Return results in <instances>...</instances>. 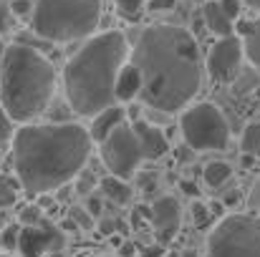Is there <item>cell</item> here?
Returning <instances> with one entry per match:
<instances>
[{"label":"cell","instance_id":"6da1fadb","mask_svg":"<svg viewBox=\"0 0 260 257\" xmlns=\"http://www.w3.org/2000/svg\"><path fill=\"white\" fill-rule=\"evenodd\" d=\"M142 79L139 98L154 108L174 114L192 103L202 86V61L189 30L159 23L142 30L132 61Z\"/></svg>","mask_w":260,"mask_h":257},{"label":"cell","instance_id":"7a4b0ae2","mask_svg":"<svg viewBox=\"0 0 260 257\" xmlns=\"http://www.w3.org/2000/svg\"><path fill=\"white\" fill-rule=\"evenodd\" d=\"M13 169L23 192L51 194L86 167L91 136L81 124H23L13 131Z\"/></svg>","mask_w":260,"mask_h":257},{"label":"cell","instance_id":"3957f363","mask_svg":"<svg viewBox=\"0 0 260 257\" xmlns=\"http://www.w3.org/2000/svg\"><path fill=\"white\" fill-rule=\"evenodd\" d=\"M129 61V41L121 30H104L76 51L63 68V91L79 116H96L114 106V84Z\"/></svg>","mask_w":260,"mask_h":257},{"label":"cell","instance_id":"277c9868","mask_svg":"<svg viewBox=\"0 0 260 257\" xmlns=\"http://www.w3.org/2000/svg\"><path fill=\"white\" fill-rule=\"evenodd\" d=\"M56 66L33 46H5L0 71V106L10 121L30 124L56 93Z\"/></svg>","mask_w":260,"mask_h":257},{"label":"cell","instance_id":"5b68a950","mask_svg":"<svg viewBox=\"0 0 260 257\" xmlns=\"http://www.w3.org/2000/svg\"><path fill=\"white\" fill-rule=\"evenodd\" d=\"M101 20V0H36L30 30L48 43L91 38Z\"/></svg>","mask_w":260,"mask_h":257},{"label":"cell","instance_id":"8992f818","mask_svg":"<svg viewBox=\"0 0 260 257\" xmlns=\"http://www.w3.org/2000/svg\"><path fill=\"white\" fill-rule=\"evenodd\" d=\"M205 257H260V214L238 212L222 217L207 237Z\"/></svg>","mask_w":260,"mask_h":257},{"label":"cell","instance_id":"52a82bcc","mask_svg":"<svg viewBox=\"0 0 260 257\" xmlns=\"http://www.w3.org/2000/svg\"><path fill=\"white\" fill-rule=\"evenodd\" d=\"M182 136L194 152H222L230 144V126L215 103H189L182 114Z\"/></svg>","mask_w":260,"mask_h":257},{"label":"cell","instance_id":"ba28073f","mask_svg":"<svg viewBox=\"0 0 260 257\" xmlns=\"http://www.w3.org/2000/svg\"><path fill=\"white\" fill-rule=\"evenodd\" d=\"M101 159H104V167L109 169L111 176L116 179H126L132 176L134 171L139 169V164L144 162L142 159V152H139V144H137V136L132 131V126L124 121L119 124L101 144Z\"/></svg>","mask_w":260,"mask_h":257},{"label":"cell","instance_id":"9c48e42d","mask_svg":"<svg viewBox=\"0 0 260 257\" xmlns=\"http://www.w3.org/2000/svg\"><path fill=\"white\" fill-rule=\"evenodd\" d=\"M243 58H245V53H243V41H240V35L220 38V41H215L212 48L207 51V74H210L215 81L225 84V81H230V79L238 74Z\"/></svg>","mask_w":260,"mask_h":257},{"label":"cell","instance_id":"30bf717a","mask_svg":"<svg viewBox=\"0 0 260 257\" xmlns=\"http://www.w3.org/2000/svg\"><path fill=\"white\" fill-rule=\"evenodd\" d=\"M63 245V235L56 227H20L18 232V252L23 257H43L46 252H58Z\"/></svg>","mask_w":260,"mask_h":257},{"label":"cell","instance_id":"8fae6325","mask_svg":"<svg viewBox=\"0 0 260 257\" xmlns=\"http://www.w3.org/2000/svg\"><path fill=\"white\" fill-rule=\"evenodd\" d=\"M134 136H137V144H139V152H142V159H159L170 152V141L165 136L162 129L142 121V119H134V124H129Z\"/></svg>","mask_w":260,"mask_h":257},{"label":"cell","instance_id":"7c38bea8","mask_svg":"<svg viewBox=\"0 0 260 257\" xmlns=\"http://www.w3.org/2000/svg\"><path fill=\"white\" fill-rule=\"evenodd\" d=\"M179 217H182V209H179V202L174 197H162V199H157L149 207V222L162 235V240L172 237L174 232H177Z\"/></svg>","mask_w":260,"mask_h":257},{"label":"cell","instance_id":"4fadbf2b","mask_svg":"<svg viewBox=\"0 0 260 257\" xmlns=\"http://www.w3.org/2000/svg\"><path fill=\"white\" fill-rule=\"evenodd\" d=\"M126 121V111L121 108V106H109V108H104L101 114H96L93 119H91V129H86L88 136H91V141H96V144H101L119 124H124Z\"/></svg>","mask_w":260,"mask_h":257},{"label":"cell","instance_id":"5bb4252c","mask_svg":"<svg viewBox=\"0 0 260 257\" xmlns=\"http://www.w3.org/2000/svg\"><path fill=\"white\" fill-rule=\"evenodd\" d=\"M139 91H142V79H139V71L126 61L116 76V84H114V101H134L139 98Z\"/></svg>","mask_w":260,"mask_h":257},{"label":"cell","instance_id":"9a60e30c","mask_svg":"<svg viewBox=\"0 0 260 257\" xmlns=\"http://www.w3.org/2000/svg\"><path fill=\"white\" fill-rule=\"evenodd\" d=\"M202 23H205V28H207L210 33H215V35H220V38L233 35V20L222 13V8H220L215 0L205 3V8H202Z\"/></svg>","mask_w":260,"mask_h":257},{"label":"cell","instance_id":"2e32d148","mask_svg":"<svg viewBox=\"0 0 260 257\" xmlns=\"http://www.w3.org/2000/svg\"><path fill=\"white\" fill-rule=\"evenodd\" d=\"M240 41H243V53L245 58L260 71V18L255 23H243L240 25Z\"/></svg>","mask_w":260,"mask_h":257},{"label":"cell","instance_id":"e0dca14e","mask_svg":"<svg viewBox=\"0 0 260 257\" xmlns=\"http://www.w3.org/2000/svg\"><path fill=\"white\" fill-rule=\"evenodd\" d=\"M99 187H101V194L106 197V199H111V202H116V204H129L132 202V187L124 181V179H116V176H104L101 181H99Z\"/></svg>","mask_w":260,"mask_h":257},{"label":"cell","instance_id":"ac0fdd59","mask_svg":"<svg viewBox=\"0 0 260 257\" xmlns=\"http://www.w3.org/2000/svg\"><path fill=\"white\" fill-rule=\"evenodd\" d=\"M202 176H205V184L210 187V189H220L228 179H230V167L225 164V162H210L205 171H202Z\"/></svg>","mask_w":260,"mask_h":257},{"label":"cell","instance_id":"d6986e66","mask_svg":"<svg viewBox=\"0 0 260 257\" xmlns=\"http://www.w3.org/2000/svg\"><path fill=\"white\" fill-rule=\"evenodd\" d=\"M18 194H20V184L15 176L10 174H0V209H8L18 202Z\"/></svg>","mask_w":260,"mask_h":257},{"label":"cell","instance_id":"ffe728a7","mask_svg":"<svg viewBox=\"0 0 260 257\" xmlns=\"http://www.w3.org/2000/svg\"><path fill=\"white\" fill-rule=\"evenodd\" d=\"M240 146L248 157L253 159H260V124H250L245 126L243 131V139H240Z\"/></svg>","mask_w":260,"mask_h":257},{"label":"cell","instance_id":"44dd1931","mask_svg":"<svg viewBox=\"0 0 260 257\" xmlns=\"http://www.w3.org/2000/svg\"><path fill=\"white\" fill-rule=\"evenodd\" d=\"M114 5H116V10H119L126 20H137L139 13L144 10L147 0H114Z\"/></svg>","mask_w":260,"mask_h":257},{"label":"cell","instance_id":"7402d4cb","mask_svg":"<svg viewBox=\"0 0 260 257\" xmlns=\"http://www.w3.org/2000/svg\"><path fill=\"white\" fill-rule=\"evenodd\" d=\"M18 219H20V225H23V227H36V225H41V222H43V209H41L38 204H28V207H23V209H20Z\"/></svg>","mask_w":260,"mask_h":257},{"label":"cell","instance_id":"603a6c76","mask_svg":"<svg viewBox=\"0 0 260 257\" xmlns=\"http://www.w3.org/2000/svg\"><path fill=\"white\" fill-rule=\"evenodd\" d=\"M18 232H20L18 225H8L0 232V250H15L18 247Z\"/></svg>","mask_w":260,"mask_h":257},{"label":"cell","instance_id":"cb8c5ba5","mask_svg":"<svg viewBox=\"0 0 260 257\" xmlns=\"http://www.w3.org/2000/svg\"><path fill=\"white\" fill-rule=\"evenodd\" d=\"M71 222L76 227H81V230H91L93 227V217L88 214L86 209H81V207H74L71 209Z\"/></svg>","mask_w":260,"mask_h":257},{"label":"cell","instance_id":"d4e9b609","mask_svg":"<svg viewBox=\"0 0 260 257\" xmlns=\"http://www.w3.org/2000/svg\"><path fill=\"white\" fill-rule=\"evenodd\" d=\"M8 10H10V15H18V18H30L33 0H10Z\"/></svg>","mask_w":260,"mask_h":257},{"label":"cell","instance_id":"484cf974","mask_svg":"<svg viewBox=\"0 0 260 257\" xmlns=\"http://www.w3.org/2000/svg\"><path fill=\"white\" fill-rule=\"evenodd\" d=\"M217 5L222 8V13H225L230 20H238L240 13H243V0H217Z\"/></svg>","mask_w":260,"mask_h":257},{"label":"cell","instance_id":"4316f807","mask_svg":"<svg viewBox=\"0 0 260 257\" xmlns=\"http://www.w3.org/2000/svg\"><path fill=\"white\" fill-rule=\"evenodd\" d=\"M13 139V121H10V116L5 114V108L0 106V144H5V141H10Z\"/></svg>","mask_w":260,"mask_h":257},{"label":"cell","instance_id":"83f0119b","mask_svg":"<svg viewBox=\"0 0 260 257\" xmlns=\"http://www.w3.org/2000/svg\"><path fill=\"white\" fill-rule=\"evenodd\" d=\"M192 217H194V225H197V227H205L207 219H210V212H207V207H205L202 202H194V204H192Z\"/></svg>","mask_w":260,"mask_h":257},{"label":"cell","instance_id":"f1b7e54d","mask_svg":"<svg viewBox=\"0 0 260 257\" xmlns=\"http://www.w3.org/2000/svg\"><path fill=\"white\" fill-rule=\"evenodd\" d=\"M101 209H104L101 199H99V197L91 192V194H88V199H86V212L91 214V217H99V214H101Z\"/></svg>","mask_w":260,"mask_h":257},{"label":"cell","instance_id":"f546056e","mask_svg":"<svg viewBox=\"0 0 260 257\" xmlns=\"http://www.w3.org/2000/svg\"><path fill=\"white\" fill-rule=\"evenodd\" d=\"M174 0H149V10L152 13H162V10H172Z\"/></svg>","mask_w":260,"mask_h":257},{"label":"cell","instance_id":"4dcf8cb0","mask_svg":"<svg viewBox=\"0 0 260 257\" xmlns=\"http://www.w3.org/2000/svg\"><path fill=\"white\" fill-rule=\"evenodd\" d=\"M250 207H253L255 214H260V179L255 181V187L250 189Z\"/></svg>","mask_w":260,"mask_h":257},{"label":"cell","instance_id":"1f68e13d","mask_svg":"<svg viewBox=\"0 0 260 257\" xmlns=\"http://www.w3.org/2000/svg\"><path fill=\"white\" fill-rule=\"evenodd\" d=\"M10 28V10L8 5H0V33H5Z\"/></svg>","mask_w":260,"mask_h":257},{"label":"cell","instance_id":"d6a6232c","mask_svg":"<svg viewBox=\"0 0 260 257\" xmlns=\"http://www.w3.org/2000/svg\"><path fill=\"white\" fill-rule=\"evenodd\" d=\"M134 255H137L134 242H121V245H119V257H134Z\"/></svg>","mask_w":260,"mask_h":257},{"label":"cell","instance_id":"836d02e7","mask_svg":"<svg viewBox=\"0 0 260 257\" xmlns=\"http://www.w3.org/2000/svg\"><path fill=\"white\" fill-rule=\"evenodd\" d=\"M91 189H93V176H84L79 181V192L81 194H91Z\"/></svg>","mask_w":260,"mask_h":257},{"label":"cell","instance_id":"e575fe53","mask_svg":"<svg viewBox=\"0 0 260 257\" xmlns=\"http://www.w3.org/2000/svg\"><path fill=\"white\" fill-rule=\"evenodd\" d=\"M179 187H182V192H184V194H189V197H200V189H197V184H192V181H182Z\"/></svg>","mask_w":260,"mask_h":257},{"label":"cell","instance_id":"d590c367","mask_svg":"<svg viewBox=\"0 0 260 257\" xmlns=\"http://www.w3.org/2000/svg\"><path fill=\"white\" fill-rule=\"evenodd\" d=\"M238 202H240V192L235 189V192H230V194H228V197L222 199V207L228 209V207H233V204H238Z\"/></svg>","mask_w":260,"mask_h":257},{"label":"cell","instance_id":"8d00e7d4","mask_svg":"<svg viewBox=\"0 0 260 257\" xmlns=\"http://www.w3.org/2000/svg\"><path fill=\"white\" fill-rule=\"evenodd\" d=\"M114 230H116V222H111V219H104L101 222V232L104 235H114Z\"/></svg>","mask_w":260,"mask_h":257},{"label":"cell","instance_id":"74e56055","mask_svg":"<svg viewBox=\"0 0 260 257\" xmlns=\"http://www.w3.org/2000/svg\"><path fill=\"white\" fill-rule=\"evenodd\" d=\"M210 214H215V217H222V214H225V207H222V202L212 204V207H210Z\"/></svg>","mask_w":260,"mask_h":257},{"label":"cell","instance_id":"f35d334b","mask_svg":"<svg viewBox=\"0 0 260 257\" xmlns=\"http://www.w3.org/2000/svg\"><path fill=\"white\" fill-rule=\"evenodd\" d=\"M253 164H255V159H253V157H248V154H245V157H243V167H245V169H250V167H253Z\"/></svg>","mask_w":260,"mask_h":257},{"label":"cell","instance_id":"ab89813d","mask_svg":"<svg viewBox=\"0 0 260 257\" xmlns=\"http://www.w3.org/2000/svg\"><path fill=\"white\" fill-rule=\"evenodd\" d=\"M243 5H250V8L260 10V0H243Z\"/></svg>","mask_w":260,"mask_h":257},{"label":"cell","instance_id":"60d3db41","mask_svg":"<svg viewBox=\"0 0 260 257\" xmlns=\"http://www.w3.org/2000/svg\"><path fill=\"white\" fill-rule=\"evenodd\" d=\"M3 56H5V43L0 41V71H3Z\"/></svg>","mask_w":260,"mask_h":257},{"label":"cell","instance_id":"b9f144b4","mask_svg":"<svg viewBox=\"0 0 260 257\" xmlns=\"http://www.w3.org/2000/svg\"><path fill=\"white\" fill-rule=\"evenodd\" d=\"M162 257H182V255H179V252H165Z\"/></svg>","mask_w":260,"mask_h":257},{"label":"cell","instance_id":"7bdbcfd3","mask_svg":"<svg viewBox=\"0 0 260 257\" xmlns=\"http://www.w3.org/2000/svg\"><path fill=\"white\" fill-rule=\"evenodd\" d=\"M53 257H61V252H53Z\"/></svg>","mask_w":260,"mask_h":257},{"label":"cell","instance_id":"ee69618b","mask_svg":"<svg viewBox=\"0 0 260 257\" xmlns=\"http://www.w3.org/2000/svg\"><path fill=\"white\" fill-rule=\"evenodd\" d=\"M0 257H10V255H3V252H0Z\"/></svg>","mask_w":260,"mask_h":257},{"label":"cell","instance_id":"f6af8a7d","mask_svg":"<svg viewBox=\"0 0 260 257\" xmlns=\"http://www.w3.org/2000/svg\"><path fill=\"white\" fill-rule=\"evenodd\" d=\"M0 252H3V250H0Z\"/></svg>","mask_w":260,"mask_h":257}]
</instances>
